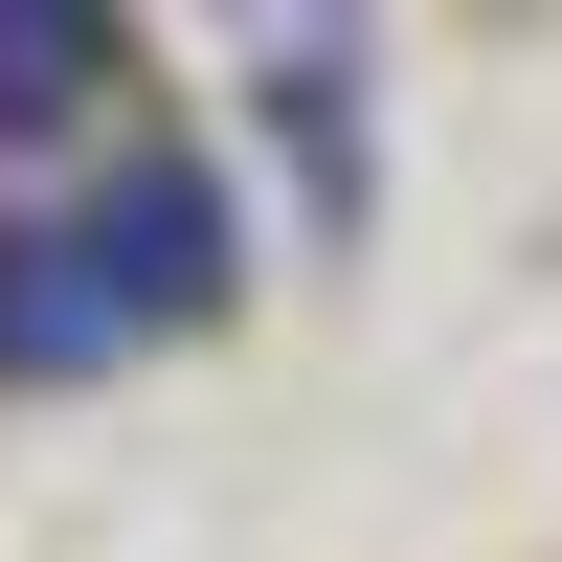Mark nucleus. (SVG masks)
<instances>
[{
  "label": "nucleus",
  "instance_id": "f257e3e1",
  "mask_svg": "<svg viewBox=\"0 0 562 562\" xmlns=\"http://www.w3.org/2000/svg\"><path fill=\"white\" fill-rule=\"evenodd\" d=\"M225 315V180L203 158H113L68 203H0V383H113V360Z\"/></svg>",
  "mask_w": 562,
  "mask_h": 562
},
{
  "label": "nucleus",
  "instance_id": "f03ea898",
  "mask_svg": "<svg viewBox=\"0 0 562 562\" xmlns=\"http://www.w3.org/2000/svg\"><path fill=\"white\" fill-rule=\"evenodd\" d=\"M360 68H383L360 23H270V45H248V113H270V158H293L315 248H360V203H383V158H360Z\"/></svg>",
  "mask_w": 562,
  "mask_h": 562
},
{
  "label": "nucleus",
  "instance_id": "7ed1b4c3",
  "mask_svg": "<svg viewBox=\"0 0 562 562\" xmlns=\"http://www.w3.org/2000/svg\"><path fill=\"white\" fill-rule=\"evenodd\" d=\"M113 90H135V45L90 23V0H0V158L68 135V113H113Z\"/></svg>",
  "mask_w": 562,
  "mask_h": 562
}]
</instances>
